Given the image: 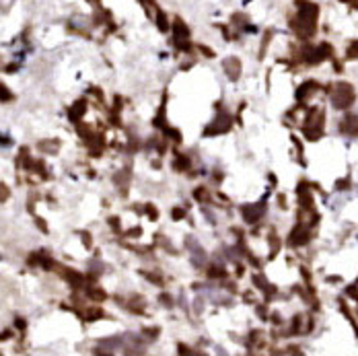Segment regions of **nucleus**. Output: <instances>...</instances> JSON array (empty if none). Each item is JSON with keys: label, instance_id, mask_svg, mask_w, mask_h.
<instances>
[{"label": "nucleus", "instance_id": "f257e3e1", "mask_svg": "<svg viewBox=\"0 0 358 356\" xmlns=\"http://www.w3.org/2000/svg\"><path fill=\"white\" fill-rule=\"evenodd\" d=\"M297 6H299V23H295V29L301 35H311L315 31L319 8L309 0H297Z\"/></svg>", "mask_w": 358, "mask_h": 356}]
</instances>
